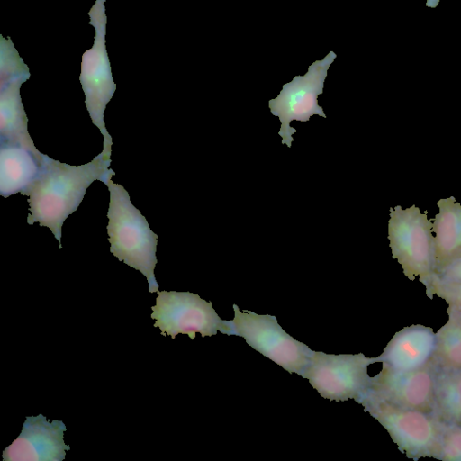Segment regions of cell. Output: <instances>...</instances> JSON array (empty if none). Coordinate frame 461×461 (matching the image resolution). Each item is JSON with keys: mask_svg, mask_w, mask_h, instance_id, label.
Masks as SVG:
<instances>
[{"mask_svg": "<svg viewBox=\"0 0 461 461\" xmlns=\"http://www.w3.org/2000/svg\"><path fill=\"white\" fill-rule=\"evenodd\" d=\"M110 164L111 159H105L102 152L80 166L61 163L45 155L37 177L21 192L29 197L27 223L48 227L61 248L64 221L77 209L95 180L105 183L112 178L115 173L108 169Z\"/></svg>", "mask_w": 461, "mask_h": 461, "instance_id": "1", "label": "cell"}, {"mask_svg": "<svg viewBox=\"0 0 461 461\" xmlns=\"http://www.w3.org/2000/svg\"><path fill=\"white\" fill-rule=\"evenodd\" d=\"M156 304L151 307L154 327H158L161 335H169L174 339L179 333L187 334L194 339L196 332L203 338L216 335L218 330L230 335L229 321L221 320L212 308V303L201 299L190 292L157 291Z\"/></svg>", "mask_w": 461, "mask_h": 461, "instance_id": "7", "label": "cell"}, {"mask_svg": "<svg viewBox=\"0 0 461 461\" xmlns=\"http://www.w3.org/2000/svg\"><path fill=\"white\" fill-rule=\"evenodd\" d=\"M376 357L363 353L333 355L314 351L301 375L325 399L337 402L354 399L361 403L369 391L372 377L367 373Z\"/></svg>", "mask_w": 461, "mask_h": 461, "instance_id": "6", "label": "cell"}, {"mask_svg": "<svg viewBox=\"0 0 461 461\" xmlns=\"http://www.w3.org/2000/svg\"><path fill=\"white\" fill-rule=\"evenodd\" d=\"M439 1L440 0H427L426 6L431 7V8H436L438 6Z\"/></svg>", "mask_w": 461, "mask_h": 461, "instance_id": "21", "label": "cell"}, {"mask_svg": "<svg viewBox=\"0 0 461 461\" xmlns=\"http://www.w3.org/2000/svg\"><path fill=\"white\" fill-rule=\"evenodd\" d=\"M435 332L431 327L414 324L396 332L377 357L382 367L393 371H410L432 360Z\"/></svg>", "mask_w": 461, "mask_h": 461, "instance_id": "12", "label": "cell"}, {"mask_svg": "<svg viewBox=\"0 0 461 461\" xmlns=\"http://www.w3.org/2000/svg\"><path fill=\"white\" fill-rule=\"evenodd\" d=\"M433 223L415 204L390 208L388 240L392 256L408 279L416 277L426 285L434 274L435 241Z\"/></svg>", "mask_w": 461, "mask_h": 461, "instance_id": "3", "label": "cell"}, {"mask_svg": "<svg viewBox=\"0 0 461 461\" xmlns=\"http://www.w3.org/2000/svg\"><path fill=\"white\" fill-rule=\"evenodd\" d=\"M432 231L435 234L434 274L461 258V203L454 196L437 202Z\"/></svg>", "mask_w": 461, "mask_h": 461, "instance_id": "14", "label": "cell"}, {"mask_svg": "<svg viewBox=\"0 0 461 461\" xmlns=\"http://www.w3.org/2000/svg\"><path fill=\"white\" fill-rule=\"evenodd\" d=\"M336 58V53L330 50L322 59L311 64L303 76H295L291 82L284 84L279 95L268 101L271 113L281 122L278 134L282 144L290 148L294 141L296 130L290 126L292 121L308 122L314 114L327 117L317 97L323 93L328 69Z\"/></svg>", "mask_w": 461, "mask_h": 461, "instance_id": "8", "label": "cell"}, {"mask_svg": "<svg viewBox=\"0 0 461 461\" xmlns=\"http://www.w3.org/2000/svg\"><path fill=\"white\" fill-rule=\"evenodd\" d=\"M45 154L0 143V194L8 197L23 191L37 177Z\"/></svg>", "mask_w": 461, "mask_h": 461, "instance_id": "15", "label": "cell"}, {"mask_svg": "<svg viewBox=\"0 0 461 461\" xmlns=\"http://www.w3.org/2000/svg\"><path fill=\"white\" fill-rule=\"evenodd\" d=\"M447 321L435 332L434 366L442 370L461 369V311L447 304Z\"/></svg>", "mask_w": 461, "mask_h": 461, "instance_id": "17", "label": "cell"}, {"mask_svg": "<svg viewBox=\"0 0 461 461\" xmlns=\"http://www.w3.org/2000/svg\"><path fill=\"white\" fill-rule=\"evenodd\" d=\"M387 430L398 449L408 458L438 459L440 451L441 423L431 414L391 404L366 393L361 403Z\"/></svg>", "mask_w": 461, "mask_h": 461, "instance_id": "4", "label": "cell"}, {"mask_svg": "<svg viewBox=\"0 0 461 461\" xmlns=\"http://www.w3.org/2000/svg\"><path fill=\"white\" fill-rule=\"evenodd\" d=\"M99 36V42H96L91 50L83 56L80 82L86 95V106L89 113L92 122L98 127L104 136V149L102 154L106 159H110L112 137L108 133L104 113L106 104L113 97L116 85L113 80L109 61L106 56L104 46Z\"/></svg>", "mask_w": 461, "mask_h": 461, "instance_id": "10", "label": "cell"}, {"mask_svg": "<svg viewBox=\"0 0 461 461\" xmlns=\"http://www.w3.org/2000/svg\"><path fill=\"white\" fill-rule=\"evenodd\" d=\"M234 319L229 321L230 335L242 337L246 342L289 373L302 375L314 353L306 344L286 333L276 316L259 315L233 304Z\"/></svg>", "mask_w": 461, "mask_h": 461, "instance_id": "5", "label": "cell"}, {"mask_svg": "<svg viewBox=\"0 0 461 461\" xmlns=\"http://www.w3.org/2000/svg\"><path fill=\"white\" fill-rule=\"evenodd\" d=\"M424 286L429 298L432 299L433 295H438L447 304L461 311V284L444 282L432 275Z\"/></svg>", "mask_w": 461, "mask_h": 461, "instance_id": "19", "label": "cell"}, {"mask_svg": "<svg viewBox=\"0 0 461 461\" xmlns=\"http://www.w3.org/2000/svg\"><path fill=\"white\" fill-rule=\"evenodd\" d=\"M104 184L110 191L107 212L110 251L120 261L140 271L146 276L149 292H157L158 285L154 268L157 264L158 235L151 230L146 218L131 203L123 186L113 183L111 178Z\"/></svg>", "mask_w": 461, "mask_h": 461, "instance_id": "2", "label": "cell"}, {"mask_svg": "<svg viewBox=\"0 0 461 461\" xmlns=\"http://www.w3.org/2000/svg\"><path fill=\"white\" fill-rule=\"evenodd\" d=\"M30 73L1 80L0 143L21 145L38 152L27 129L26 117L20 95V86Z\"/></svg>", "mask_w": 461, "mask_h": 461, "instance_id": "13", "label": "cell"}, {"mask_svg": "<svg viewBox=\"0 0 461 461\" xmlns=\"http://www.w3.org/2000/svg\"><path fill=\"white\" fill-rule=\"evenodd\" d=\"M433 276L444 282L461 284V258Z\"/></svg>", "mask_w": 461, "mask_h": 461, "instance_id": "20", "label": "cell"}, {"mask_svg": "<svg viewBox=\"0 0 461 461\" xmlns=\"http://www.w3.org/2000/svg\"><path fill=\"white\" fill-rule=\"evenodd\" d=\"M66 426L42 414L28 416L18 438L3 451L5 461H62L70 447L64 442Z\"/></svg>", "mask_w": 461, "mask_h": 461, "instance_id": "11", "label": "cell"}, {"mask_svg": "<svg viewBox=\"0 0 461 461\" xmlns=\"http://www.w3.org/2000/svg\"><path fill=\"white\" fill-rule=\"evenodd\" d=\"M438 459L461 461V426L441 423L440 451Z\"/></svg>", "mask_w": 461, "mask_h": 461, "instance_id": "18", "label": "cell"}, {"mask_svg": "<svg viewBox=\"0 0 461 461\" xmlns=\"http://www.w3.org/2000/svg\"><path fill=\"white\" fill-rule=\"evenodd\" d=\"M435 366L410 371L385 367L371 379L367 393L391 404L431 414L434 407Z\"/></svg>", "mask_w": 461, "mask_h": 461, "instance_id": "9", "label": "cell"}, {"mask_svg": "<svg viewBox=\"0 0 461 461\" xmlns=\"http://www.w3.org/2000/svg\"><path fill=\"white\" fill-rule=\"evenodd\" d=\"M431 415L440 423L461 426V369L442 370L435 366Z\"/></svg>", "mask_w": 461, "mask_h": 461, "instance_id": "16", "label": "cell"}]
</instances>
